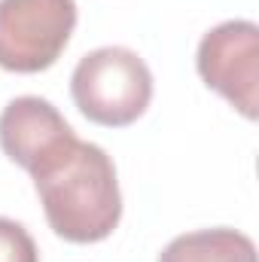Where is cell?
I'll return each instance as SVG.
<instances>
[{
	"instance_id": "cell-1",
	"label": "cell",
	"mask_w": 259,
	"mask_h": 262,
	"mask_svg": "<svg viewBox=\"0 0 259 262\" xmlns=\"http://www.w3.org/2000/svg\"><path fill=\"white\" fill-rule=\"evenodd\" d=\"M49 229L70 244H98L122 220L116 165L104 146L79 140L58 165L34 177Z\"/></svg>"
},
{
	"instance_id": "cell-2",
	"label": "cell",
	"mask_w": 259,
	"mask_h": 262,
	"mask_svg": "<svg viewBox=\"0 0 259 262\" xmlns=\"http://www.w3.org/2000/svg\"><path fill=\"white\" fill-rule=\"evenodd\" d=\"M70 95L89 122L125 128L146 113L153 101V73L134 49L101 46L73 67Z\"/></svg>"
},
{
	"instance_id": "cell-3",
	"label": "cell",
	"mask_w": 259,
	"mask_h": 262,
	"mask_svg": "<svg viewBox=\"0 0 259 262\" xmlns=\"http://www.w3.org/2000/svg\"><path fill=\"white\" fill-rule=\"evenodd\" d=\"M76 28V0H0V67L40 73L61 58Z\"/></svg>"
},
{
	"instance_id": "cell-4",
	"label": "cell",
	"mask_w": 259,
	"mask_h": 262,
	"mask_svg": "<svg viewBox=\"0 0 259 262\" xmlns=\"http://www.w3.org/2000/svg\"><path fill=\"white\" fill-rule=\"evenodd\" d=\"M198 76L220 92L244 119H256L259 107V28L247 18H232L210 28L195 52Z\"/></svg>"
},
{
	"instance_id": "cell-5",
	"label": "cell",
	"mask_w": 259,
	"mask_h": 262,
	"mask_svg": "<svg viewBox=\"0 0 259 262\" xmlns=\"http://www.w3.org/2000/svg\"><path fill=\"white\" fill-rule=\"evenodd\" d=\"M79 143L58 107L37 95L12 98L0 113V149L9 162L40 177Z\"/></svg>"
},
{
	"instance_id": "cell-6",
	"label": "cell",
	"mask_w": 259,
	"mask_h": 262,
	"mask_svg": "<svg viewBox=\"0 0 259 262\" xmlns=\"http://www.w3.org/2000/svg\"><path fill=\"white\" fill-rule=\"evenodd\" d=\"M159 262H256V244L250 235L217 226L177 235L162 253Z\"/></svg>"
},
{
	"instance_id": "cell-7",
	"label": "cell",
	"mask_w": 259,
	"mask_h": 262,
	"mask_svg": "<svg viewBox=\"0 0 259 262\" xmlns=\"http://www.w3.org/2000/svg\"><path fill=\"white\" fill-rule=\"evenodd\" d=\"M0 262H40L31 232L9 216H0Z\"/></svg>"
}]
</instances>
